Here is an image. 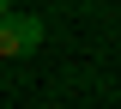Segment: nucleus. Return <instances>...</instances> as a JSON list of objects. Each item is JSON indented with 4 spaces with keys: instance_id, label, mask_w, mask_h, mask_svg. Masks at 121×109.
I'll return each instance as SVG.
<instances>
[{
    "instance_id": "obj_1",
    "label": "nucleus",
    "mask_w": 121,
    "mask_h": 109,
    "mask_svg": "<svg viewBox=\"0 0 121 109\" xmlns=\"http://www.w3.org/2000/svg\"><path fill=\"white\" fill-rule=\"evenodd\" d=\"M43 18L36 12H0V61H24L43 48Z\"/></svg>"
},
{
    "instance_id": "obj_2",
    "label": "nucleus",
    "mask_w": 121,
    "mask_h": 109,
    "mask_svg": "<svg viewBox=\"0 0 121 109\" xmlns=\"http://www.w3.org/2000/svg\"><path fill=\"white\" fill-rule=\"evenodd\" d=\"M0 12H12V0H0Z\"/></svg>"
}]
</instances>
